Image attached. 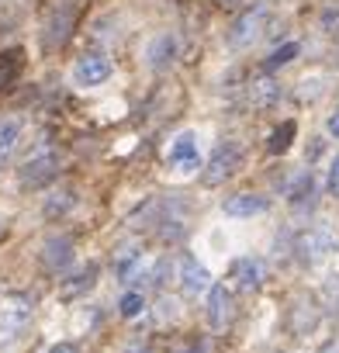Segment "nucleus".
I'll use <instances>...</instances> for the list:
<instances>
[{"label": "nucleus", "instance_id": "nucleus-1", "mask_svg": "<svg viewBox=\"0 0 339 353\" xmlns=\"http://www.w3.org/2000/svg\"><path fill=\"white\" fill-rule=\"evenodd\" d=\"M32 298L28 294H8L4 301H0V346H11L32 322Z\"/></svg>", "mask_w": 339, "mask_h": 353}, {"label": "nucleus", "instance_id": "nucleus-2", "mask_svg": "<svg viewBox=\"0 0 339 353\" xmlns=\"http://www.w3.org/2000/svg\"><path fill=\"white\" fill-rule=\"evenodd\" d=\"M243 166V145L239 142H218L215 149H212V156H208V163H205V173H201V184L205 188H218V184H225L229 176L236 173Z\"/></svg>", "mask_w": 339, "mask_h": 353}, {"label": "nucleus", "instance_id": "nucleus-3", "mask_svg": "<svg viewBox=\"0 0 339 353\" xmlns=\"http://www.w3.org/2000/svg\"><path fill=\"white\" fill-rule=\"evenodd\" d=\"M56 176H59V152L45 149V152H39V156H32V159L21 163L18 184H21L25 191H39V188H45L49 181H56Z\"/></svg>", "mask_w": 339, "mask_h": 353}, {"label": "nucleus", "instance_id": "nucleus-4", "mask_svg": "<svg viewBox=\"0 0 339 353\" xmlns=\"http://www.w3.org/2000/svg\"><path fill=\"white\" fill-rule=\"evenodd\" d=\"M267 18H270V8H267V4H249V8L232 21V28H229V46H232V49H246V46H253V39L263 35Z\"/></svg>", "mask_w": 339, "mask_h": 353}, {"label": "nucleus", "instance_id": "nucleus-5", "mask_svg": "<svg viewBox=\"0 0 339 353\" xmlns=\"http://www.w3.org/2000/svg\"><path fill=\"white\" fill-rule=\"evenodd\" d=\"M336 250H339V246H336V239H332L329 229H305V232L298 236V243H294L298 260L308 263V267L322 263V260H325L329 253H336Z\"/></svg>", "mask_w": 339, "mask_h": 353}, {"label": "nucleus", "instance_id": "nucleus-6", "mask_svg": "<svg viewBox=\"0 0 339 353\" xmlns=\"http://www.w3.org/2000/svg\"><path fill=\"white\" fill-rule=\"evenodd\" d=\"M111 73H114V66L104 52H83L73 66V83L76 87H101Z\"/></svg>", "mask_w": 339, "mask_h": 353}, {"label": "nucleus", "instance_id": "nucleus-7", "mask_svg": "<svg viewBox=\"0 0 339 353\" xmlns=\"http://www.w3.org/2000/svg\"><path fill=\"white\" fill-rule=\"evenodd\" d=\"M177 281H181V291H184L187 298H201V294H208V288L215 284L212 274H208V267H205L198 256H181V263H177Z\"/></svg>", "mask_w": 339, "mask_h": 353}, {"label": "nucleus", "instance_id": "nucleus-8", "mask_svg": "<svg viewBox=\"0 0 339 353\" xmlns=\"http://www.w3.org/2000/svg\"><path fill=\"white\" fill-rule=\"evenodd\" d=\"M170 166H177L181 173H191L201 166V156H198V132L184 128L181 135H174V142H170V152H166Z\"/></svg>", "mask_w": 339, "mask_h": 353}, {"label": "nucleus", "instance_id": "nucleus-9", "mask_svg": "<svg viewBox=\"0 0 339 353\" xmlns=\"http://www.w3.org/2000/svg\"><path fill=\"white\" fill-rule=\"evenodd\" d=\"M174 59H177V35H174V32H159V35L149 42V49H145L149 70H152V73H163V70L174 66Z\"/></svg>", "mask_w": 339, "mask_h": 353}, {"label": "nucleus", "instance_id": "nucleus-10", "mask_svg": "<svg viewBox=\"0 0 339 353\" xmlns=\"http://www.w3.org/2000/svg\"><path fill=\"white\" fill-rule=\"evenodd\" d=\"M73 256H76V250H73V239L70 236H52L42 246V267L49 274H63L73 263Z\"/></svg>", "mask_w": 339, "mask_h": 353}, {"label": "nucleus", "instance_id": "nucleus-11", "mask_svg": "<svg viewBox=\"0 0 339 353\" xmlns=\"http://www.w3.org/2000/svg\"><path fill=\"white\" fill-rule=\"evenodd\" d=\"M222 212L229 215V219H253V215H267L270 212V198H263V194H232V198H225L222 201Z\"/></svg>", "mask_w": 339, "mask_h": 353}, {"label": "nucleus", "instance_id": "nucleus-12", "mask_svg": "<svg viewBox=\"0 0 339 353\" xmlns=\"http://www.w3.org/2000/svg\"><path fill=\"white\" fill-rule=\"evenodd\" d=\"M229 319H232V291L225 284H212L208 288V325L225 329Z\"/></svg>", "mask_w": 339, "mask_h": 353}, {"label": "nucleus", "instance_id": "nucleus-13", "mask_svg": "<svg viewBox=\"0 0 339 353\" xmlns=\"http://www.w3.org/2000/svg\"><path fill=\"white\" fill-rule=\"evenodd\" d=\"M232 281H236L239 291H256V288L263 284V260H256V256H239V260L232 263Z\"/></svg>", "mask_w": 339, "mask_h": 353}, {"label": "nucleus", "instance_id": "nucleus-14", "mask_svg": "<svg viewBox=\"0 0 339 353\" xmlns=\"http://www.w3.org/2000/svg\"><path fill=\"white\" fill-rule=\"evenodd\" d=\"M97 274H101V270H97V263H87L83 270H76V274L59 288V298H63V301H76V298H83V294L97 284Z\"/></svg>", "mask_w": 339, "mask_h": 353}, {"label": "nucleus", "instance_id": "nucleus-15", "mask_svg": "<svg viewBox=\"0 0 339 353\" xmlns=\"http://www.w3.org/2000/svg\"><path fill=\"white\" fill-rule=\"evenodd\" d=\"M73 8L70 4H59L56 11H52V18H49V32H45V42L56 49V46H63L66 39H70V28H73Z\"/></svg>", "mask_w": 339, "mask_h": 353}, {"label": "nucleus", "instance_id": "nucleus-16", "mask_svg": "<svg viewBox=\"0 0 339 353\" xmlns=\"http://www.w3.org/2000/svg\"><path fill=\"white\" fill-rule=\"evenodd\" d=\"M280 97H284V87H280L274 77H260V80L249 83V101H253V108H274Z\"/></svg>", "mask_w": 339, "mask_h": 353}, {"label": "nucleus", "instance_id": "nucleus-17", "mask_svg": "<svg viewBox=\"0 0 339 353\" xmlns=\"http://www.w3.org/2000/svg\"><path fill=\"white\" fill-rule=\"evenodd\" d=\"M318 319H322L318 305H315L311 298H301V301L294 305V312H291V329H294V336H308V332L318 325Z\"/></svg>", "mask_w": 339, "mask_h": 353}, {"label": "nucleus", "instance_id": "nucleus-18", "mask_svg": "<svg viewBox=\"0 0 339 353\" xmlns=\"http://www.w3.org/2000/svg\"><path fill=\"white\" fill-rule=\"evenodd\" d=\"M287 201H291V208L294 212H301V208H311L315 205V173L311 170H305L298 181H294V188L287 191Z\"/></svg>", "mask_w": 339, "mask_h": 353}, {"label": "nucleus", "instance_id": "nucleus-19", "mask_svg": "<svg viewBox=\"0 0 339 353\" xmlns=\"http://www.w3.org/2000/svg\"><path fill=\"white\" fill-rule=\"evenodd\" d=\"M76 208V191L73 188H59V191H52L49 198H45V205H42V215L45 219H63V215H70Z\"/></svg>", "mask_w": 339, "mask_h": 353}, {"label": "nucleus", "instance_id": "nucleus-20", "mask_svg": "<svg viewBox=\"0 0 339 353\" xmlns=\"http://www.w3.org/2000/svg\"><path fill=\"white\" fill-rule=\"evenodd\" d=\"M114 274H118V281H121V284H135V281H142V274H145L142 253H135V250L121 253V256H118V263H114Z\"/></svg>", "mask_w": 339, "mask_h": 353}, {"label": "nucleus", "instance_id": "nucleus-21", "mask_svg": "<svg viewBox=\"0 0 339 353\" xmlns=\"http://www.w3.org/2000/svg\"><path fill=\"white\" fill-rule=\"evenodd\" d=\"M298 52H301V46H298V42H284V46H277V49H274V52L267 56L263 70H267V73H277L280 66L294 63V59H298Z\"/></svg>", "mask_w": 339, "mask_h": 353}, {"label": "nucleus", "instance_id": "nucleus-22", "mask_svg": "<svg viewBox=\"0 0 339 353\" xmlns=\"http://www.w3.org/2000/svg\"><path fill=\"white\" fill-rule=\"evenodd\" d=\"M294 135H298V125L294 121H284L274 135H270V142H267V152L270 156H280V152H287L291 149V142H294Z\"/></svg>", "mask_w": 339, "mask_h": 353}, {"label": "nucleus", "instance_id": "nucleus-23", "mask_svg": "<svg viewBox=\"0 0 339 353\" xmlns=\"http://www.w3.org/2000/svg\"><path fill=\"white\" fill-rule=\"evenodd\" d=\"M18 73H21V49H14V52H8V56H0V90L11 87V83L18 80Z\"/></svg>", "mask_w": 339, "mask_h": 353}, {"label": "nucleus", "instance_id": "nucleus-24", "mask_svg": "<svg viewBox=\"0 0 339 353\" xmlns=\"http://www.w3.org/2000/svg\"><path fill=\"white\" fill-rule=\"evenodd\" d=\"M118 312H121V319H138L145 312V294L142 291H125L121 301H118Z\"/></svg>", "mask_w": 339, "mask_h": 353}, {"label": "nucleus", "instance_id": "nucleus-25", "mask_svg": "<svg viewBox=\"0 0 339 353\" xmlns=\"http://www.w3.org/2000/svg\"><path fill=\"white\" fill-rule=\"evenodd\" d=\"M18 139H21V121H18V118L0 121V152L11 156V149L18 145Z\"/></svg>", "mask_w": 339, "mask_h": 353}, {"label": "nucleus", "instance_id": "nucleus-26", "mask_svg": "<svg viewBox=\"0 0 339 353\" xmlns=\"http://www.w3.org/2000/svg\"><path fill=\"white\" fill-rule=\"evenodd\" d=\"M170 274H174V260H166V256H163V260H159V263H156V267H152V270L145 274V281H152L156 288H163Z\"/></svg>", "mask_w": 339, "mask_h": 353}, {"label": "nucleus", "instance_id": "nucleus-27", "mask_svg": "<svg viewBox=\"0 0 339 353\" xmlns=\"http://www.w3.org/2000/svg\"><path fill=\"white\" fill-rule=\"evenodd\" d=\"M322 32H339V4H329L322 11Z\"/></svg>", "mask_w": 339, "mask_h": 353}, {"label": "nucleus", "instance_id": "nucleus-28", "mask_svg": "<svg viewBox=\"0 0 339 353\" xmlns=\"http://www.w3.org/2000/svg\"><path fill=\"white\" fill-rule=\"evenodd\" d=\"M329 194L339 198V152H336V159H332V166H329Z\"/></svg>", "mask_w": 339, "mask_h": 353}, {"label": "nucleus", "instance_id": "nucleus-29", "mask_svg": "<svg viewBox=\"0 0 339 353\" xmlns=\"http://www.w3.org/2000/svg\"><path fill=\"white\" fill-rule=\"evenodd\" d=\"M325 132H329V135H332V139H339V111H336V114H329V118H325Z\"/></svg>", "mask_w": 339, "mask_h": 353}, {"label": "nucleus", "instance_id": "nucleus-30", "mask_svg": "<svg viewBox=\"0 0 339 353\" xmlns=\"http://www.w3.org/2000/svg\"><path fill=\"white\" fill-rule=\"evenodd\" d=\"M322 149H325V142H322V139H311V149H308V163H315V159L322 156Z\"/></svg>", "mask_w": 339, "mask_h": 353}, {"label": "nucleus", "instance_id": "nucleus-31", "mask_svg": "<svg viewBox=\"0 0 339 353\" xmlns=\"http://www.w3.org/2000/svg\"><path fill=\"white\" fill-rule=\"evenodd\" d=\"M49 353H80V350H76V343H56Z\"/></svg>", "mask_w": 339, "mask_h": 353}, {"label": "nucleus", "instance_id": "nucleus-32", "mask_svg": "<svg viewBox=\"0 0 339 353\" xmlns=\"http://www.w3.org/2000/svg\"><path fill=\"white\" fill-rule=\"evenodd\" d=\"M318 353H339V339H329V343H322V346H318Z\"/></svg>", "mask_w": 339, "mask_h": 353}, {"label": "nucleus", "instance_id": "nucleus-33", "mask_svg": "<svg viewBox=\"0 0 339 353\" xmlns=\"http://www.w3.org/2000/svg\"><path fill=\"white\" fill-rule=\"evenodd\" d=\"M191 353H208V346L201 343V346H191Z\"/></svg>", "mask_w": 339, "mask_h": 353}, {"label": "nucleus", "instance_id": "nucleus-34", "mask_svg": "<svg viewBox=\"0 0 339 353\" xmlns=\"http://www.w3.org/2000/svg\"><path fill=\"white\" fill-rule=\"evenodd\" d=\"M4 163H8V156H4V152H0V170H4Z\"/></svg>", "mask_w": 339, "mask_h": 353}, {"label": "nucleus", "instance_id": "nucleus-35", "mask_svg": "<svg viewBox=\"0 0 339 353\" xmlns=\"http://www.w3.org/2000/svg\"><path fill=\"white\" fill-rule=\"evenodd\" d=\"M336 312H339V294H336Z\"/></svg>", "mask_w": 339, "mask_h": 353}]
</instances>
